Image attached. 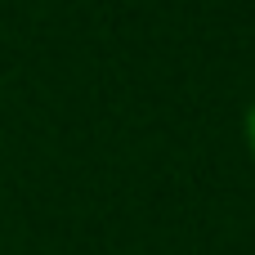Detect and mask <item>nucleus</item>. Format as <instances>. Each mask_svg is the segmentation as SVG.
I'll return each mask as SVG.
<instances>
[{"label": "nucleus", "instance_id": "obj_1", "mask_svg": "<svg viewBox=\"0 0 255 255\" xmlns=\"http://www.w3.org/2000/svg\"><path fill=\"white\" fill-rule=\"evenodd\" d=\"M242 130H247V148H251V157H255V103L247 108V126Z\"/></svg>", "mask_w": 255, "mask_h": 255}]
</instances>
